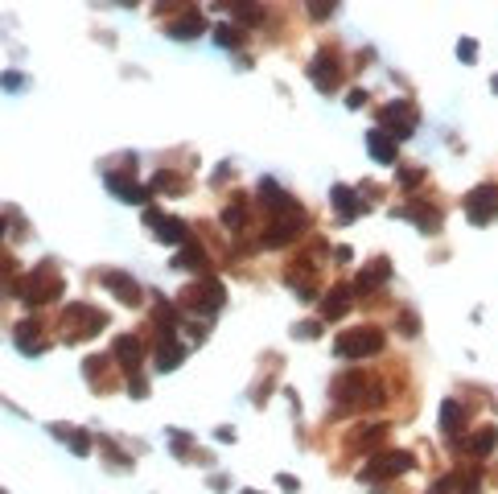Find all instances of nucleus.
<instances>
[{"label":"nucleus","instance_id":"f257e3e1","mask_svg":"<svg viewBox=\"0 0 498 494\" xmlns=\"http://www.w3.org/2000/svg\"><path fill=\"white\" fill-rule=\"evenodd\" d=\"M379 351H383V334L371 326L346 329V334L333 338V354H342V358H371V354H379Z\"/></svg>","mask_w":498,"mask_h":494},{"label":"nucleus","instance_id":"f03ea898","mask_svg":"<svg viewBox=\"0 0 498 494\" xmlns=\"http://www.w3.org/2000/svg\"><path fill=\"white\" fill-rule=\"evenodd\" d=\"M412 470V453H400V449H391V453H379V457H371L362 470H358V482H379V478H391V474H403Z\"/></svg>","mask_w":498,"mask_h":494},{"label":"nucleus","instance_id":"7ed1b4c3","mask_svg":"<svg viewBox=\"0 0 498 494\" xmlns=\"http://www.w3.org/2000/svg\"><path fill=\"white\" fill-rule=\"evenodd\" d=\"M466 214H470V223H478V227H486L490 218H498V186H474L470 194H466Z\"/></svg>","mask_w":498,"mask_h":494},{"label":"nucleus","instance_id":"20e7f679","mask_svg":"<svg viewBox=\"0 0 498 494\" xmlns=\"http://www.w3.org/2000/svg\"><path fill=\"white\" fill-rule=\"evenodd\" d=\"M190 309H202V313H214V309H223V301H227V293H223V284L214 281H198L186 288V297H182Z\"/></svg>","mask_w":498,"mask_h":494},{"label":"nucleus","instance_id":"39448f33","mask_svg":"<svg viewBox=\"0 0 498 494\" xmlns=\"http://www.w3.org/2000/svg\"><path fill=\"white\" fill-rule=\"evenodd\" d=\"M412 128H416V112L400 99L379 112V132H387V136H412Z\"/></svg>","mask_w":498,"mask_h":494},{"label":"nucleus","instance_id":"423d86ee","mask_svg":"<svg viewBox=\"0 0 498 494\" xmlns=\"http://www.w3.org/2000/svg\"><path fill=\"white\" fill-rule=\"evenodd\" d=\"M396 218H412L425 235H437V231H441V211H437V206H428V202H408V206L396 211Z\"/></svg>","mask_w":498,"mask_h":494},{"label":"nucleus","instance_id":"0eeeda50","mask_svg":"<svg viewBox=\"0 0 498 494\" xmlns=\"http://www.w3.org/2000/svg\"><path fill=\"white\" fill-rule=\"evenodd\" d=\"M309 74H313V83H317V91H333V83H338V62H333L330 49H321L313 62H309Z\"/></svg>","mask_w":498,"mask_h":494},{"label":"nucleus","instance_id":"6e6552de","mask_svg":"<svg viewBox=\"0 0 498 494\" xmlns=\"http://www.w3.org/2000/svg\"><path fill=\"white\" fill-rule=\"evenodd\" d=\"M107 186H112V194H116L119 202H144V198H148V189H144L136 177H128V173H116V169L107 173Z\"/></svg>","mask_w":498,"mask_h":494},{"label":"nucleus","instance_id":"1a4fd4ad","mask_svg":"<svg viewBox=\"0 0 498 494\" xmlns=\"http://www.w3.org/2000/svg\"><path fill=\"white\" fill-rule=\"evenodd\" d=\"M153 231H157V239L161 243H186V223L182 218H161L157 211H148V218H144Z\"/></svg>","mask_w":498,"mask_h":494},{"label":"nucleus","instance_id":"9d476101","mask_svg":"<svg viewBox=\"0 0 498 494\" xmlns=\"http://www.w3.org/2000/svg\"><path fill=\"white\" fill-rule=\"evenodd\" d=\"M103 284L116 293L124 305H136L141 301V284L132 281V276H124V272H103Z\"/></svg>","mask_w":498,"mask_h":494},{"label":"nucleus","instance_id":"9b49d317","mask_svg":"<svg viewBox=\"0 0 498 494\" xmlns=\"http://www.w3.org/2000/svg\"><path fill=\"white\" fill-rule=\"evenodd\" d=\"M387 276H391V264H387V259H371V264H367L362 272H358L355 288H358V293H371V288H379Z\"/></svg>","mask_w":498,"mask_h":494},{"label":"nucleus","instance_id":"f8f14e48","mask_svg":"<svg viewBox=\"0 0 498 494\" xmlns=\"http://www.w3.org/2000/svg\"><path fill=\"white\" fill-rule=\"evenodd\" d=\"M333 206H338V223H355L367 202H358V198H355V194H350L346 186H333Z\"/></svg>","mask_w":498,"mask_h":494},{"label":"nucleus","instance_id":"ddd939ff","mask_svg":"<svg viewBox=\"0 0 498 494\" xmlns=\"http://www.w3.org/2000/svg\"><path fill=\"white\" fill-rule=\"evenodd\" d=\"M182 358H186V346H182L173 334H165L161 346H157V367H161V371H173V367H182Z\"/></svg>","mask_w":498,"mask_h":494},{"label":"nucleus","instance_id":"4468645a","mask_svg":"<svg viewBox=\"0 0 498 494\" xmlns=\"http://www.w3.org/2000/svg\"><path fill=\"white\" fill-rule=\"evenodd\" d=\"M116 358H119V367H128V371H132V367L144 358L141 338H136V334H124V338H116Z\"/></svg>","mask_w":498,"mask_h":494},{"label":"nucleus","instance_id":"2eb2a0df","mask_svg":"<svg viewBox=\"0 0 498 494\" xmlns=\"http://www.w3.org/2000/svg\"><path fill=\"white\" fill-rule=\"evenodd\" d=\"M367 148H371V157H375L379 165L396 161V141H391L387 132H379V128H375V132H367Z\"/></svg>","mask_w":498,"mask_h":494},{"label":"nucleus","instance_id":"dca6fc26","mask_svg":"<svg viewBox=\"0 0 498 494\" xmlns=\"http://www.w3.org/2000/svg\"><path fill=\"white\" fill-rule=\"evenodd\" d=\"M466 449H470L474 457H486V453H494V449H498V428H478L474 437L466 441Z\"/></svg>","mask_w":498,"mask_h":494},{"label":"nucleus","instance_id":"f3484780","mask_svg":"<svg viewBox=\"0 0 498 494\" xmlns=\"http://www.w3.org/2000/svg\"><path fill=\"white\" fill-rule=\"evenodd\" d=\"M206 29V21L198 17V13H190V17H182L177 25H169V37H177V42H190V37H198Z\"/></svg>","mask_w":498,"mask_h":494},{"label":"nucleus","instance_id":"a211bd4d","mask_svg":"<svg viewBox=\"0 0 498 494\" xmlns=\"http://www.w3.org/2000/svg\"><path fill=\"white\" fill-rule=\"evenodd\" d=\"M346 309H350V288H346V284H338L330 297L321 301V313H326V317H342Z\"/></svg>","mask_w":498,"mask_h":494},{"label":"nucleus","instance_id":"6ab92c4d","mask_svg":"<svg viewBox=\"0 0 498 494\" xmlns=\"http://www.w3.org/2000/svg\"><path fill=\"white\" fill-rule=\"evenodd\" d=\"M49 433H54L58 441H71L78 457H83V453H91V437H87V433H78V428H66V424H54Z\"/></svg>","mask_w":498,"mask_h":494},{"label":"nucleus","instance_id":"aec40b11","mask_svg":"<svg viewBox=\"0 0 498 494\" xmlns=\"http://www.w3.org/2000/svg\"><path fill=\"white\" fill-rule=\"evenodd\" d=\"M461 421H466V412H461V404H457V400H445V404H441V428H445L449 437H457Z\"/></svg>","mask_w":498,"mask_h":494},{"label":"nucleus","instance_id":"412c9836","mask_svg":"<svg viewBox=\"0 0 498 494\" xmlns=\"http://www.w3.org/2000/svg\"><path fill=\"white\" fill-rule=\"evenodd\" d=\"M17 346H21V354H42V338H37L33 322H21V326H17Z\"/></svg>","mask_w":498,"mask_h":494},{"label":"nucleus","instance_id":"4be33fe9","mask_svg":"<svg viewBox=\"0 0 498 494\" xmlns=\"http://www.w3.org/2000/svg\"><path fill=\"white\" fill-rule=\"evenodd\" d=\"M169 264H173V268H206V252H198V247L190 243L182 256H173Z\"/></svg>","mask_w":498,"mask_h":494},{"label":"nucleus","instance_id":"5701e85b","mask_svg":"<svg viewBox=\"0 0 498 494\" xmlns=\"http://www.w3.org/2000/svg\"><path fill=\"white\" fill-rule=\"evenodd\" d=\"M157 326H161V329H173V326H177V309L169 305L165 297H157Z\"/></svg>","mask_w":498,"mask_h":494},{"label":"nucleus","instance_id":"b1692460","mask_svg":"<svg viewBox=\"0 0 498 494\" xmlns=\"http://www.w3.org/2000/svg\"><path fill=\"white\" fill-rule=\"evenodd\" d=\"M153 189H157V194H177V177H173V173H157V177H153Z\"/></svg>","mask_w":498,"mask_h":494},{"label":"nucleus","instance_id":"393cba45","mask_svg":"<svg viewBox=\"0 0 498 494\" xmlns=\"http://www.w3.org/2000/svg\"><path fill=\"white\" fill-rule=\"evenodd\" d=\"M243 223H247V218H243V206H227V211H223V227H231V231H239V227H243Z\"/></svg>","mask_w":498,"mask_h":494},{"label":"nucleus","instance_id":"a878e982","mask_svg":"<svg viewBox=\"0 0 498 494\" xmlns=\"http://www.w3.org/2000/svg\"><path fill=\"white\" fill-rule=\"evenodd\" d=\"M457 58H461V62H478V42L474 37H461V42H457Z\"/></svg>","mask_w":498,"mask_h":494},{"label":"nucleus","instance_id":"bb28decb","mask_svg":"<svg viewBox=\"0 0 498 494\" xmlns=\"http://www.w3.org/2000/svg\"><path fill=\"white\" fill-rule=\"evenodd\" d=\"M425 182V169H400V186L403 189H416Z\"/></svg>","mask_w":498,"mask_h":494},{"label":"nucleus","instance_id":"cd10ccee","mask_svg":"<svg viewBox=\"0 0 498 494\" xmlns=\"http://www.w3.org/2000/svg\"><path fill=\"white\" fill-rule=\"evenodd\" d=\"M21 83H25V78H21V74H13V71L0 74V87H4V91H21Z\"/></svg>","mask_w":498,"mask_h":494},{"label":"nucleus","instance_id":"c85d7f7f","mask_svg":"<svg viewBox=\"0 0 498 494\" xmlns=\"http://www.w3.org/2000/svg\"><path fill=\"white\" fill-rule=\"evenodd\" d=\"M128 396H136V400H144V396H148V387H144V379H136V375H132V383H128Z\"/></svg>","mask_w":498,"mask_h":494},{"label":"nucleus","instance_id":"c756f323","mask_svg":"<svg viewBox=\"0 0 498 494\" xmlns=\"http://www.w3.org/2000/svg\"><path fill=\"white\" fill-rule=\"evenodd\" d=\"M317 329H321V326H313V322H309V326H292V334H297V338H317Z\"/></svg>","mask_w":498,"mask_h":494},{"label":"nucleus","instance_id":"7c9ffc66","mask_svg":"<svg viewBox=\"0 0 498 494\" xmlns=\"http://www.w3.org/2000/svg\"><path fill=\"white\" fill-rule=\"evenodd\" d=\"M453 482H457V478H441V482H437V486H432L428 494H449V490H453Z\"/></svg>","mask_w":498,"mask_h":494},{"label":"nucleus","instance_id":"2f4dec72","mask_svg":"<svg viewBox=\"0 0 498 494\" xmlns=\"http://www.w3.org/2000/svg\"><path fill=\"white\" fill-rule=\"evenodd\" d=\"M239 37L231 33V29H218V46H235Z\"/></svg>","mask_w":498,"mask_h":494},{"label":"nucleus","instance_id":"473e14b6","mask_svg":"<svg viewBox=\"0 0 498 494\" xmlns=\"http://www.w3.org/2000/svg\"><path fill=\"white\" fill-rule=\"evenodd\" d=\"M276 482H280V486H285V490H288V494L297 490V478H292V474H280V478H276Z\"/></svg>","mask_w":498,"mask_h":494},{"label":"nucleus","instance_id":"72a5a7b5","mask_svg":"<svg viewBox=\"0 0 498 494\" xmlns=\"http://www.w3.org/2000/svg\"><path fill=\"white\" fill-rule=\"evenodd\" d=\"M362 99H367L362 91H350V95H346V107H362Z\"/></svg>","mask_w":498,"mask_h":494},{"label":"nucleus","instance_id":"f704fd0d","mask_svg":"<svg viewBox=\"0 0 498 494\" xmlns=\"http://www.w3.org/2000/svg\"><path fill=\"white\" fill-rule=\"evenodd\" d=\"M309 13H313V17H330V13H333V4H313Z\"/></svg>","mask_w":498,"mask_h":494},{"label":"nucleus","instance_id":"c9c22d12","mask_svg":"<svg viewBox=\"0 0 498 494\" xmlns=\"http://www.w3.org/2000/svg\"><path fill=\"white\" fill-rule=\"evenodd\" d=\"M478 490H482V486H478V478H466V486H461L457 494H478Z\"/></svg>","mask_w":498,"mask_h":494},{"label":"nucleus","instance_id":"e433bc0d","mask_svg":"<svg viewBox=\"0 0 498 494\" xmlns=\"http://www.w3.org/2000/svg\"><path fill=\"white\" fill-rule=\"evenodd\" d=\"M490 87H494V91H498V74H494V83H490Z\"/></svg>","mask_w":498,"mask_h":494},{"label":"nucleus","instance_id":"4c0bfd02","mask_svg":"<svg viewBox=\"0 0 498 494\" xmlns=\"http://www.w3.org/2000/svg\"><path fill=\"white\" fill-rule=\"evenodd\" d=\"M0 231H4V218H0Z\"/></svg>","mask_w":498,"mask_h":494},{"label":"nucleus","instance_id":"58836bf2","mask_svg":"<svg viewBox=\"0 0 498 494\" xmlns=\"http://www.w3.org/2000/svg\"><path fill=\"white\" fill-rule=\"evenodd\" d=\"M243 494H256V490H243Z\"/></svg>","mask_w":498,"mask_h":494}]
</instances>
